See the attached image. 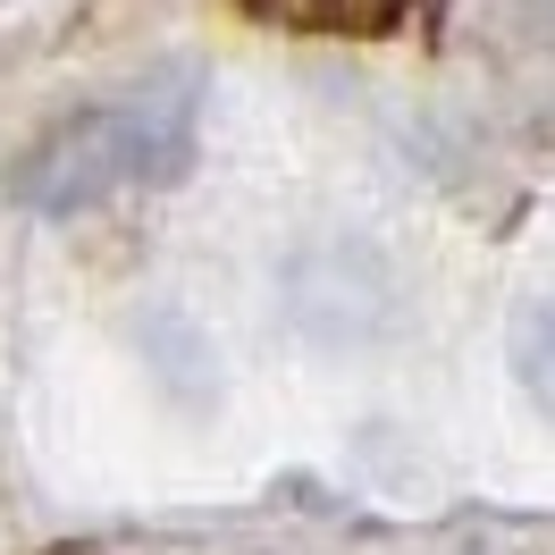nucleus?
Segmentation results:
<instances>
[{
  "label": "nucleus",
  "instance_id": "1",
  "mask_svg": "<svg viewBox=\"0 0 555 555\" xmlns=\"http://www.w3.org/2000/svg\"><path fill=\"white\" fill-rule=\"evenodd\" d=\"M194 109H203V85L185 68L143 76L127 93H102V102L51 118L9 160L0 185H9V203L35 210V219H76V210H93V203L169 185L194 160Z\"/></svg>",
  "mask_w": 555,
  "mask_h": 555
}]
</instances>
